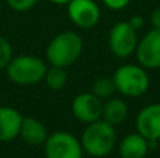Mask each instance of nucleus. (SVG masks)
I'll return each instance as SVG.
<instances>
[{
    "instance_id": "9b49d317",
    "label": "nucleus",
    "mask_w": 160,
    "mask_h": 158,
    "mask_svg": "<svg viewBox=\"0 0 160 158\" xmlns=\"http://www.w3.org/2000/svg\"><path fill=\"white\" fill-rule=\"evenodd\" d=\"M22 118L16 108L0 106V143H7L18 137Z\"/></svg>"
},
{
    "instance_id": "4468645a",
    "label": "nucleus",
    "mask_w": 160,
    "mask_h": 158,
    "mask_svg": "<svg viewBox=\"0 0 160 158\" xmlns=\"http://www.w3.org/2000/svg\"><path fill=\"white\" fill-rule=\"evenodd\" d=\"M129 114L128 104L121 98H108L102 104L101 119L112 126H118L125 122Z\"/></svg>"
},
{
    "instance_id": "6ab92c4d",
    "label": "nucleus",
    "mask_w": 160,
    "mask_h": 158,
    "mask_svg": "<svg viewBox=\"0 0 160 158\" xmlns=\"http://www.w3.org/2000/svg\"><path fill=\"white\" fill-rule=\"evenodd\" d=\"M105 6L111 10H122L131 3V0H102Z\"/></svg>"
},
{
    "instance_id": "423d86ee",
    "label": "nucleus",
    "mask_w": 160,
    "mask_h": 158,
    "mask_svg": "<svg viewBox=\"0 0 160 158\" xmlns=\"http://www.w3.org/2000/svg\"><path fill=\"white\" fill-rule=\"evenodd\" d=\"M108 44L112 55L117 58L125 59L131 56L138 46V35L136 30L131 27L128 21H119L111 28Z\"/></svg>"
},
{
    "instance_id": "412c9836",
    "label": "nucleus",
    "mask_w": 160,
    "mask_h": 158,
    "mask_svg": "<svg viewBox=\"0 0 160 158\" xmlns=\"http://www.w3.org/2000/svg\"><path fill=\"white\" fill-rule=\"evenodd\" d=\"M150 22H152L153 28H159L160 30V7L153 10L152 16H150Z\"/></svg>"
},
{
    "instance_id": "1a4fd4ad",
    "label": "nucleus",
    "mask_w": 160,
    "mask_h": 158,
    "mask_svg": "<svg viewBox=\"0 0 160 158\" xmlns=\"http://www.w3.org/2000/svg\"><path fill=\"white\" fill-rule=\"evenodd\" d=\"M72 112L75 118L83 123H93L101 119L102 101L93 92H82L73 100Z\"/></svg>"
},
{
    "instance_id": "ddd939ff",
    "label": "nucleus",
    "mask_w": 160,
    "mask_h": 158,
    "mask_svg": "<svg viewBox=\"0 0 160 158\" xmlns=\"http://www.w3.org/2000/svg\"><path fill=\"white\" fill-rule=\"evenodd\" d=\"M118 151L121 158H145L149 153V143L142 134L131 133L121 140Z\"/></svg>"
},
{
    "instance_id": "4be33fe9",
    "label": "nucleus",
    "mask_w": 160,
    "mask_h": 158,
    "mask_svg": "<svg viewBox=\"0 0 160 158\" xmlns=\"http://www.w3.org/2000/svg\"><path fill=\"white\" fill-rule=\"evenodd\" d=\"M49 2L55 3V4H68L70 0H49Z\"/></svg>"
},
{
    "instance_id": "f257e3e1",
    "label": "nucleus",
    "mask_w": 160,
    "mask_h": 158,
    "mask_svg": "<svg viewBox=\"0 0 160 158\" xmlns=\"http://www.w3.org/2000/svg\"><path fill=\"white\" fill-rule=\"evenodd\" d=\"M115 126L110 125L102 119L88 123L80 137L83 151L90 157H107L117 146Z\"/></svg>"
},
{
    "instance_id": "6e6552de",
    "label": "nucleus",
    "mask_w": 160,
    "mask_h": 158,
    "mask_svg": "<svg viewBox=\"0 0 160 158\" xmlns=\"http://www.w3.org/2000/svg\"><path fill=\"white\" fill-rule=\"evenodd\" d=\"M136 59L145 69H160V30L153 28L143 35L136 46Z\"/></svg>"
},
{
    "instance_id": "7ed1b4c3",
    "label": "nucleus",
    "mask_w": 160,
    "mask_h": 158,
    "mask_svg": "<svg viewBox=\"0 0 160 158\" xmlns=\"http://www.w3.org/2000/svg\"><path fill=\"white\" fill-rule=\"evenodd\" d=\"M47 64L41 58L34 55L13 56L6 67V73L10 81L17 86H35L44 81Z\"/></svg>"
},
{
    "instance_id": "5701e85b",
    "label": "nucleus",
    "mask_w": 160,
    "mask_h": 158,
    "mask_svg": "<svg viewBox=\"0 0 160 158\" xmlns=\"http://www.w3.org/2000/svg\"><path fill=\"white\" fill-rule=\"evenodd\" d=\"M90 158H97V157H90Z\"/></svg>"
},
{
    "instance_id": "2eb2a0df",
    "label": "nucleus",
    "mask_w": 160,
    "mask_h": 158,
    "mask_svg": "<svg viewBox=\"0 0 160 158\" xmlns=\"http://www.w3.org/2000/svg\"><path fill=\"white\" fill-rule=\"evenodd\" d=\"M44 81L51 90L58 91L62 90L68 83V73L65 67H59V66H51L47 69L45 73Z\"/></svg>"
},
{
    "instance_id": "aec40b11",
    "label": "nucleus",
    "mask_w": 160,
    "mask_h": 158,
    "mask_svg": "<svg viewBox=\"0 0 160 158\" xmlns=\"http://www.w3.org/2000/svg\"><path fill=\"white\" fill-rule=\"evenodd\" d=\"M128 22H129L131 27L135 28L136 31H138L139 28L143 27V18H142V17H139V16H133V17H131V18L128 20Z\"/></svg>"
},
{
    "instance_id": "39448f33",
    "label": "nucleus",
    "mask_w": 160,
    "mask_h": 158,
    "mask_svg": "<svg viewBox=\"0 0 160 158\" xmlns=\"http://www.w3.org/2000/svg\"><path fill=\"white\" fill-rule=\"evenodd\" d=\"M47 158H83L82 143L69 132H55L48 134L44 143Z\"/></svg>"
},
{
    "instance_id": "a211bd4d",
    "label": "nucleus",
    "mask_w": 160,
    "mask_h": 158,
    "mask_svg": "<svg viewBox=\"0 0 160 158\" xmlns=\"http://www.w3.org/2000/svg\"><path fill=\"white\" fill-rule=\"evenodd\" d=\"M6 3H7V6L11 10L24 13V11H28L32 7H35L38 0H6Z\"/></svg>"
},
{
    "instance_id": "20e7f679",
    "label": "nucleus",
    "mask_w": 160,
    "mask_h": 158,
    "mask_svg": "<svg viewBox=\"0 0 160 158\" xmlns=\"http://www.w3.org/2000/svg\"><path fill=\"white\" fill-rule=\"evenodd\" d=\"M118 92L125 97H141L149 90L150 80L148 72L141 64H122L112 76Z\"/></svg>"
},
{
    "instance_id": "0eeeda50",
    "label": "nucleus",
    "mask_w": 160,
    "mask_h": 158,
    "mask_svg": "<svg viewBox=\"0 0 160 158\" xmlns=\"http://www.w3.org/2000/svg\"><path fill=\"white\" fill-rule=\"evenodd\" d=\"M68 16L76 27L88 30L98 24L101 13L94 0H70L68 3Z\"/></svg>"
},
{
    "instance_id": "f3484780",
    "label": "nucleus",
    "mask_w": 160,
    "mask_h": 158,
    "mask_svg": "<svg viewBox=\"0 0 160 158\" xmlns=\"http://www.w3.org/2000/svg\"><path fill=\"white\" fill-rule=\"evenodd\" d=\"M13 59V48L11 44L0 35V70L6 69L10 60Z\"/></svg>"
},
{
    "instance_id": "f03ea898",
    "label": "nucleus",
    "mask_w": 160,
    "mask_h": 158,
    "mask_svg": "<svg viewBox=\"0 0 160 158\" xmlns=\"http://www.w3.org/2000/svg\"><path fill=\"white\" fill-rule=\"evenodd\" d=\"M83 52V39L73 31H63L51 39L47 46V59L51 66L69 67Z\"/></svg>"
},
{
    "instance_id": "dca6fc26",
    "label": "nucleus",
    "mask_w": 160,
    "mask_h": 158,
    "mask_svg": "<svg viewBox=\"0 0 160 158\" xmlns=\"http://www.w3.org/2000/svg\"><path fill=\"white\" fill-rule=\"evenodd\" d=\"M117 91L115 84H114L112 77H100L97 78L93 83V87H91V92L96 95L100 100H108L114 95V92Z\"/></svg>"
},
{
    "instance_id": "9d476101",
    "label": "nucleus",
    "mask_w": 160,
    "mask_h": 158,
    "mask_svg": "<svg viewBox=\"0 0 160 158\" xmlns=\"http://www.w3.org/2000/svg\"><path fill=\"white\" fill-rule=\"evenodd\" d=\"M136 130L148 142L160 140V102L150 104L139 111L136 116Z\"/></svg>"
},
{
    "instance_id": "f8f14e48",
    "label": "nucleus",
    "mask_w": 160,
    "mask_h": 158,
    "mask_svg": "<svg viewBox=\"0 0 160 158\" xmlns=\"http://www.w3.org/2000/svg\"><path fill=\"white\" fill-rule=\"evenodd\" d=\"M18 137H21L25 144L31 147H38V146H44L48 137V132L41 120H38L37 118L27 116L22 118Z\"/></svg>"
}]
</instances>
